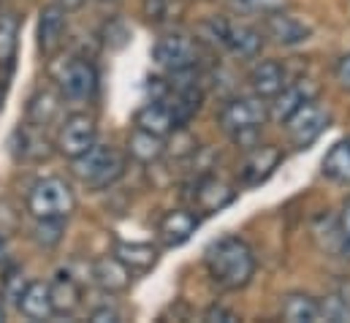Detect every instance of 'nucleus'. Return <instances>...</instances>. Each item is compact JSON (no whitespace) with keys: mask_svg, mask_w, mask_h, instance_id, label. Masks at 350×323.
I'll return each mask as SVG.
<instances>
[{"mask_svg":"<svg viewBox=\"0 0 350 323\" xmlns=\"http://www.w3.org/2000/svg\"><path fill=\"white\" fill-rule=\"evenodd\" d=\"M57 81L63 95L71 101H90L98 92V71L85 57H71L68 63H63Z\"/></svg>","mask_w":350,"mask_h":323,"instance_id":"10","label":"nucleus"},{"mask_svg":"<svg viewBox=\"0 0 350 323\" xmlns=\"http://www.w3.org/2000/svg\"><path fill=\"white\" fill-rule=\"evenodd\" d=\"M90 321H95V323H114V321H120V313H117L114 307L103 305V307H95V310L90 313Z\"/></svg>","mask_w":350,"mask_h":323,"instance_id":"35","label":"nucleus"},{"mask_svg":"<svg viewBox=\"0 0 350 323\" xmlns=\"http://www.w3.org/2000/svg\"><path fill=\"white\" fill-rule=\"evenodd\" d=\"M291 0H231V8L239 14H271L280 8H288Z\"/></svg>","mask_w":350,"mask_h":323,"instance_id":"29","label":"nucleus"},{"mask_svg":"<svg viewBox=\"0 0 350 323\" xmlns=\"http://www.w3.org/2000/svg\"><path fill=\"white\" fill-rule=\"evenodd\" d=\"M282 163V150L274 147V144H256L250 147V153L245 155V161L239 166V182L245 188H256L266 182L274 168Z\"/></svg>","mask_w":350,"mask_h":323,"instance_id":"13","label":"nucleus"},{"mask_svg":"<svg viewBox=\"0 0 350 323\" xmlns=\"http://www.w3.org/2000/svg\"><path fill=\"white\" fill-rule=\"evenodd\" d=\"M57 3H60L66 11H77V8H82L88 0H57Z\"/></svg>","mask_w":350,"mask_h":323,"instance_id":"37","label":"nucleus"},{"mask_svg":"<svg viewBox=\"0 0 350 323\" xmlns=\"http://www.w3.org/2000/svg\"><path fill=\"white\" fill-rule=\"evenodd\" d=\"M204 321H239V315L234 313V310H228V307H220V305H215V307H209L206 313H204Z\"/></svg>","mask_w":350,"mask_h":323,"instance_id":"33","label":"nucleus"},{"mask_svg":"<svg viewBox=\"0 0 350 323\" xmlns=\"http://www.w3.org/2000/svg\"><path fill=\"white\" fill-rule=\"evenodd\" d=\"M125 153L136 163L150 166V163L163 158V153H166V139H163V136H155V133H150V131H144V128H133V131L128 133V147H125Z\"/></svg>","mask_w":350,"mask_h":323,"instance_id":"21","label":"nucleus"},{"mask_svg":"<svg viewBox=\"0 0 350 323\" xmlns=\"http://www.w3.org/2000/svg\"><path fill=\"white\" fill-rule=\"evenodd\" d=\"M128 168V155L120 153L111 144H92L88 153H82L79 158L71 161V171L77 179H82L92 190H106L114 182L122 179Z\"/></svg>","mask_w":350,"mask_h":323,"instance_id":"2","label":"nucleus"},{"mask_svg":"<svg viewBox=\"0 0 350 323\" xmlns=\"http://www.w3.org/2000/svg\"><path fill=\"white\" fill-rule=\"evenodd\" d=\"M196 229H198V218L190 209H172L158 223V240L166 247H179L196 234Z\"/></svg>","mask_w":350,"mask_h":323,"instance_id":"18","label":"nucleus"},{"mask_svg":"<svg viewBox=\"0 0 350 323\" xmlns=\"http://www.w3.org/2000/svg\"><path fill=\"white\" fill-rule=\"evenodd\" d=\"M321 321L332 323H350V296L332 294L321 302Z\"/></svg>","mask_w":350,"mask_h":323,"instance_id":"27","label":"nucleus"},{"mask_svg":"<svg viewBox=\"0 0 350 323\" xmlns=\"http://www.w3.org/2000/svg\"><path fill=\"white\" fill-rule=\"evenodd\" d=\"M5 90H8L5 81H0V106H3V101H5Z\"/></svg>","mask_w":350,"mask_h":323,"instance_id":"39","label":"nucleus"},{"mask_svg":"<svg viewBox=\"0 0 350 323\" xmlns=\"http://www.w3.org/2000/svg\"><path fill=\"white\" fill-rule=\"evenodd\" d=\"M111 255L120 258L133 274H147L158 263V247L150 242H117Z\"/></svg>","mask_w":350,"mask_h":323,"instance_id":"22","label":"nucleus"},{"mask_svg":"<svg viewBox=\"0 0 350 323\" xmlns=\"http://www.w3.org/2000/svg\"><path fill=\"white\" fill-rule=\"evenodd\" d=\"M285 133H288V142L296 147V150H307L310 144H315L326 128L332 125V109L326 103H321L318 98L307 101L304 106H299L285 122Z\"/></svg>","mask_w":350,"mask_h":323,"instance_id":"5","label":"nucleus"},{"mask_svg":"<svg viewBox=\"0 0 350 323\" xmlns=\"http://www.w3.org/2000/svg\"><path fill=\"white\" fill-rule=\"evenodd\" d=\"M247 81L253 87L256 95L261 98H274L285 84H288V74H285V66L280 60H258L250 74H247Z\"/></svg>","mask_w":350,"mask_h":323,"instance_id":"19","label":"nucleus"},{"mask_svg":"<svg viewBox=\"0 0 350 323\" xmlns=\"http://www.w3.org/2000/svg\"><path fill=\"white\" fill-rule=\"evenodd\" d=\"M19 47V16L0 14V66H11Z\"/></svg>","mask_w":350,"mask_h":323,"instance_id":"26","label":"nucleus"},{"mask_svg":"<svg viewBox=\"0 0 350 323\" xmlns=\"http://www.w3.org/2000/svg\"><path fill=\"white\" fill-rule=\"evenodd\" d=\"M136 128H144V131H150V133L166 139L169 133L179 131L182 125H179L174 109H172V103H169L166 98H152L150 103H144V106L136 112Z\"/></svg>","mask_w":350,"mask_h":323,"instance_id":"16","label":"nucleus"},{"mask_svg":"<svg viewBox=\"0 0 350 323\" xmlns=\"http://www.w3.org/2000/svg\"><path fill=\"white\" fill-rule=\"evenodd\" d=\"M8 258V237H3L0 234V263Z\"/></svg>","mask_w":350,"mask_h":323,"instance_id":"38","label":"nucleus"},{"mask_svg":"<svg viewBox=\"0 0 350 323\" xmlns=\"http://www.w3.org/2000/svg\"><path fill=\"white\" fill-rule=\"evenodd\" d=\"M19 229V215L14 212V207L8 201H0V234L11 237Z\"/></svg>","mask_w":350,"mask_h":323,"instance_id":"32","label":"nucleus"},{"mask_svg":"<svg viewBox=\"0 0 350 323\" xmlns=\"http://www.w3.org/2000/svg\"><path fill=\"white\" fill-rule=\"evenodd\" d=\"M66 8L60 3L41 8V19H38V47L44 55H55L63 47L66 38Z\"/></svg>","mask_w":350,"mask_h":323,"instance_id":"17","label":"nucleus"},{"mask_svg":"<svg viewBox=\"0 0 350 323\" xmlns=\"http://www.w3.org/2000/svg\"><path fill=\"white\" fill-rule=\"evenodd\" d=\"M318 95H321V84L315 79L301 77V79L291 81V84H285V87L271 98V103H269V117L277 120V122H285L299 106H304L307 101H312V98H318Z\"/></svg>","mask_w":350,"mask_h":323,"instance_id":"11","label":"nucleus"},{"mask_svg":"<svg viewBox=\"0 0 350 323\" xmlns=\"http://www.w3.org/2000/svg\"><path fill=\"white\" fill-rule=\"evenodd\" d=\"M60 112V98L49 90L44 92H36L30 98V106H27V122L30 125H38V128H46Z\"/></svg>","mask_w":350,"mask_h":323,"instance_id":"25","label":"nucleus"},{"mask_svg":"<svg viewBox=\"0 0 350 323\" xmlns=\"http://www.w3.org/2000/svg\"><path fill=\"white\" fill-rule=\"evenodd\" d=\"M282 321L288 323H318L321 321V302L310 294H288L280 307Z\"/></svg>","mask_w":350,"mask_h":323,"instance_id":"23","label":"nucleus"},{"mask_svg":"<svg viewBox=\"0 0 350 323\" xmlns=\"http://www.w3.org/2000/svg\"><path fill=\"white\" fill-rule=\"evenodd\" d=\"M90 274H92V283L103 294H125V291H131V283H133V272L114 255H103V258L92 261Z\"/></svg>","mask_w":350,"mask_h":323,"instance_id":"14","label":"nucleus"},{"mask_svg":"<svg viewBox=\"0 0 350 323\" xmlns=\"http://www.w3.org/2000/svg\"><path fill=\"white\" fill-rule=\"evenodd\" d=\"M263 38L274 41L277 47H299L312 38V25L299 19L296 14L280 8L271 14H263Z\"/></svg>","mask_w":350,"mask_h":323,"instance_id":"9","label":"nucleus"},{"mask_svg":"<svg viewBox=\"0 0 350 323\" xmlns=\"http://www.w3.org/2000/svg\"><path fill=\"white\" fill-rule=\"evenodd\" d=\"M182 11V0H144V14L152 22H166Z\"/></svg>","mask_w":350,"mask_h":323,"instance_id":"30","label":"nucleus"},{"mask_svg":"<svg viewBox=\"0 0 350 323\" xmlns=\"http://www.w3.org/2000/svg\"><path fill=\"white\" fill-rule=\"evenodd\" d=\"M321 168H323V174H326L329 179H334V182H340V185H350V136L342 139V142H337V144L326 153Z\"/></svg>","mask_w":350,"mask_h":323,"instance_id":"24","label":"nucleus"},{"mask_svg":"<svg viewBox=\"0 0 350 323\" xmlns=\"http://www.w3.org/2000/svg\"><path fill=\"white\" fill-rule=\"evenodd\" d=\"M266 120H269V103H266V98L256 95V92L242 95V98H231L220 109V125L237 142L256 139V133L266 125Z\"/></svg>","mask_w":350,"mask_h":323,"instance_id":"4","label":"nucleus"},{"mask_svg":"<svg viewBox=\"0 0 350 323\" xmlns=\"http://www.w3.org/2000/svg\"><path fill=\"white\" fill-rule=\"evenodd\" d=\"M27 283H30V280L25 277V272H22V269H11V272H5V277H3V288H0L3 299H8L11 305H16Z\"/></svg>","mask_w":350,"mask_h":323,"instance_id":"31","label":"nucleus"},{"mask_svg":"<svg viewBox=\"0 0 350 323\" xmlns=\"http://www.w3.org/2000/svg\"><path fill=\"white\" fill-rule=\"evenodd\" d=\"M98 142V122L95 117L88 112H74L63 120L60 131H57V139H55V147L63 158L74 161L79 158L82 153H88L90 147Z\"/></svg>","mask_w":350,"mask_h":323,"instance_id":"7","label":"nucleus"},{"mask_svg":"<svg viewBox=\"0 0 350 323\" xmlns=\"http://www.w3.org/2000/svg\"><path fill=\"white\" fill-rule=\"evenodd\" d=\"M77 209L74 188L63 177H41L27 193V212L36 220H66Z\"/></svg>","mask_w":350,"mask_h":323,"instance_id":"3","label":"nucleus"},{"mask_svg":"<svg viewBox=\"0 0 350 323\" xmlns=\"http://www.w3.org/2000/svg\"><path fill=\"white\" fill-rule=\"evenodd\" d=\"M206 27L212 30V38L226 47L228 52L245 57V60H253L261 55L263 47V33L253 25H245V22H231V19H223V16H215L206 22Z\"/></svg>","mask_w":350,"mask_h":323,"instance_id":"6","label":"nucleus"},{"mask_svg":"<svg viewBox=\"0 0 350 323\" xmlns=\"http://www.w3.org/2000/svg\"><path fill=\"white\" fill-rule=\"evenodd\" d=\"M337 223H340V234H342V240H345L348 247H350V196L342 201V209H340Z\"/></svg>","mask_w":350,"mask_h":323,"instance_id":"36","label":"nucleus"},{"mask_svg":"<svg viewBox=\"0 0 350 323\" xmlns=\"http://www.w3.org/2000/svg\"><path fill=\"white\" fill-rule=\"evenodd\" d=\"M5 321V307H3V305H0V323Z\"/></svg>","mask_w":350,"mask_h":323,"instance_id":"40","label":"nucleus"},{"mask_svg":"<svg viewBox=\"0 0 350 323\" xmlns=\"http://www.w3.org/2000/svg\"><path fill=\"white\" fill-rule=\"evenodd\" d=\"M190 201H193L196 212L215 215V212H220V209H226V207H231L237 201V190L220 177H201L193 185Z\"/></svg>","mask_w":350,"mask_h":323,"instance_id":"12","label":"nucleus"},{"mask_svg":"<svg viewBox=\"0 0 350 323\" xmlns=\"http://www.w3.org/2000/svg\"><path fill=\"white\" fill-rule=\"evenodd\" d=\"M63 234H66V220H36V229H33V240L41 247H57L63 242Z\"/></svg>","mask_w":350,"mask_h":323,"instance_id":"28","label":"nucleus"},{"mask_svg":"<svg viewBox=\"0 0 350 323\" xmlns=\"http://www.w3.org/2000/svg\"><path fill=\"white\" fill-rule=\"evenodd\" d=\"M152 60L169 74L193 71L201 60V47L182 33H169V36L158 38V44L152 47Z\"/></svg>","mask_w":350,"mask_h":323,"instance_id":"8","label":"nucleus"},{"mask_svg":"<svg viewBox=\"0 0 350 323\" xmlns=\"http://www.w3.org/2000/svg\"><path fill=\"white\" fill-rule=\"evenodd\" d=\"M204 266L220 291H242L256 274V255L239 237H220L204 250Z\"/></svg>","mask_w":350,"mask_h":323,"instance_id":"1","label":"nucleus"},{"mask_svg":"<svg viewBox=\"0 0 350 323\" xmlns=\"http://www.w3.org/2000/svg\"><path fill=\"white\" fill-rule=\"evenodd\" d=\"M334 77L340 81V87L350 92V52L340 57V63H337V68H334Z\"/></svg>","mask_w":350,"mask_h":323,"instance_id":"34","label":"nucleus"},{"mask_svg":"<svg viewBox=\"0 0 350 323\" xmlns=\"http://www.w3.org/2000/svg\"><path fill=\"white\" fill-rule=\"evenodd\" d=\"M16 307H19V313H22L25 318H30V321H46V318H52L55 313H52V299H49V283H44V280H30V283L25 285V291H22V296H19V302H16Z\"/></svg>","mask_w":350,"mask_h":323,"instance_id":"20","label":"nucleus"},{"mask_svg":"<svg viewBox=\"0 0 350 323\" xmlns=\"http://www.w3.org/2000/svg\"><path fill=\"white\" fill-rule=\"evenodd\" d=\"M49 299H52V313L55 315H74L82 302H85V291H82V283L71 274V272H57L49 283Z\"/></svg>","mask_w":350,"mask_h":323,"instance_id":"15","label":"nucleus"}]
</instances>
